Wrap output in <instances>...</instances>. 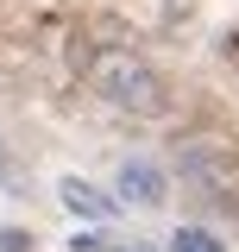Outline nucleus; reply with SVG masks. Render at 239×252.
I'll return each instance as SVG.
<instances>
[{
    "instance_id": "1",
    "label": "nucleus",
    "mask_w": 239,
    "mask_h": 252,
    "mask_svg": "<svg viewBox=\"0 0 239 252\" xmlns=\"http://www.w3.org/2000/svg\"><path fill=\"white\" fill-rule=\"evenodd\" d=\"M89 89L101 94V101H114V107H126V114H164V76L151 69L139 51H126V44H107V51H94L89 57Z\"/></svg>"
},
{
    "instance_id": "2",
    "label": "nucleus",
    "mask_w": 239,
    "mask_h": 252,
    "mask_svg": "<svg viewBox=\"0 0 239 252\" xmlns=\"http://www.w3.org/2000/svg\"><path fill=\"white\" fill-rule=\"evenodd\" d=\"M164 195H170V183H164L157 164H145V158H126V164H120V202H132V208H157Z\"/></svg>"
},
{
    "instance_id": "3",
    "label": "nucleus",
    "mask_w": 239,
    "mask_h": 252,
    "mask_svg": "<svg viewBox=\"0 0 239 252\" xmlns=\"http://www.w3.org/2000/svg\"><path fill=\"white\" fill-rule=\"evenodd\" d=\"M182 177L202 183L208 195H227V189H233V158L214 152V145H189V152H182Z\"/></svg>"
},
{
    "instance_id": "4",
    "label": "nucleus",
    "mask_w": 239,
    "mask_h": 252,
    "mask_svg": "<svg viewBox=\"0 0 239 252\" xmlns=\"http://www.w3.org/2000/svg\"><path fill=\"white\" fill-rule=\"evenodd\" d=\"M57 195H63V208H69V215H82V220H114V215H120L114 195H101V189L82 183V177H63Z\"/></svg>"
},
{
    "instance_id": "5",
    "label": "nucleus",
    "mask_w": 239,
    "mask_h": 252,
    "mask_svg": "<svg viewBox=\"0 0 239 252\" xmlns=\"http://www.w3.org/2000/svg\"><path fill=\"white\" fill-rule=\"evenodd\" d=\"M170 252H227V246L214 240L208 227H177V233H170Z\"/></svg>"
},
{
    "instance_id": "6",
    "label": "nucleus",
    "mask_w": 239,
    "mask_h": 252,
    "mask_svg": "<svg viewBox=\"0 0 239 252\" xmlns=\"http://www.w3.org/2000/svg\"><path fill=\"white\" fill-rule=\"evenodd\" d=\"M26 246H31L26 233H13V227H6V233H0V252H26Z\"/></svg>"
}]
</instances>
